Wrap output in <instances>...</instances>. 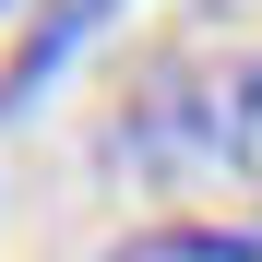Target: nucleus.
Returning <instances> with one entry per match:
<instances>
[{
	"mask_svg": "<svg viewBox=\"0 0 262 262\" xmlns=\"http://www.w3.org/2000/svg\"><path fill=\"white\" fill-rule=\"evenodd\" d=\"M119 12H131V0H36V24L12 36V60H0V119H24V107L48 96V83H60L83 48H96Z\"/></svg>",
	"mask_w": 262,
	"mask_h": 262,
	"instance_id": "obj_2",
	"label": "nucleus"
},
{
	"mask_svg": "<svg viewBox=\"0 0 262 262\" xmlns=\"http://www.w3.org/2000/svg\"><path fill=\"white\" fill-rule=\"evenodd\" d=\"M107 262H262V227H143Z\"/></svg>",
	"mask_w": 262,
	"mask_h": 262,
	"instance_id": "obj_3",
	"label": "nucleus"
},
{
	"mask_svg": "<svg viewBox=\"0 0 262 262\" xmlns=\"http://www.w3.org/2000/svg\"><path fill=\"white\" fill-rule=\"evenodd\" d=\"M107 155L119 179H203V167H238V179H262V48L238 60H155L131 72V96L107 119Z\"/></svg>",
	"mask_w": 262,
	"mask_h": 262,
	"instance_id": "obj_1",
	"label": "nucleus"
}]
</instances>
